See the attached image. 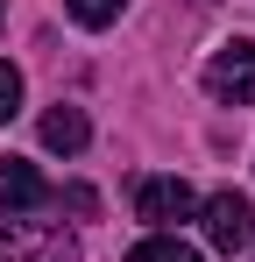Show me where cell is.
Returning <instances> with one entry per match:
<instances>
[{
  "label": "cell",
  "instance_id": "8fae6325",
  "mask_svg": "<svg viewBox=\"0 0 255 262\" xmlns=\"http://www.w3.org/2000/svg\"><path fill=\"white\" fill-rule=\"evenodd\" d=\"M0 14H7V0H0Z\"/></svg>",
  "mask_w": 255,
  "mask_h": 262
},
{
  "label": "cell",
  "instance_id": "6da1fadb",
  "mask_svg": "<svg viewBox=\"0 0 255 262\" xmlns=\"http://www.w3.org/2000/svg\"><path fill=\"white\" fill-rule=\"evenodd\" d=\"M199 220H206V241L220 248V255H248L255 248V206H248V191H213L206 206H199Z\"/></svg>",
  "mask_w": 255,
  "mask_h": 262
},
{
  "label": "cell",
  "instance_id": "52a82bcc",
  "mask_svg": "<svg viewBox=\"0 0 255 262\" xmlns=\"http://www.w3.org/2000/svg\"><path fill=\"white\" fill-rule=\"evenodd\" d=\"M128 262H199V248H192V241H177V234H149V241H135V248H128Z\"/></svg>",
  "mask_w": 255,
  "mask_h": 262
},
{
  "label": "cell",
  "instance_id": "7a4b0ae2",
  "mask_svg": "<svg viewBox=\"0 0 255 262\" xmlns=\"http://www.w3.org/2000/svg\"><path fill=\"white\" fill-rule=\"evenodd\" d=\"M206 92L220 106H255V43H227L206 64Z\"/></svg>",
  "mask_w": 255,
  "mask_h": 262
},
{
  "label": "cell",
  "instance_id": "ba28073f",
  "mask_svg": "<svg viewBox=\"0 0 255 262\" xmlns=\"http://www.w3.org/2000/svg\"><path fill=\"white\" fill-rule=\"evenodd\" d=\"M128 0H64V14L78 21V29H107V21H121Z\"/></svg>",
  "mask_w": 255,
  "mask_h": 262
},
{
  "label": "cell",
  "instance_id": "3957f363",
  "mask_svg": "<svg viewBox=\"0 0 255 262\" xmlns=\"http://www.w3.org/2000/svg\"><path fill=\"white\" fill-rule=\"evenodd\" d=\"M192 213H199V199H192L184 177H142L135 184V220H149L156 234H170L177 220H192Z\"/></svg>",
  "mask_w": 255,
  "mask_h": 262
},
{
  "label": "cell",
  "instance_id": "30bf717a",
  "mask_svg": "<svg viewBox=\"0 0 255 262\" xmlns=\"http://www.w3.org/2000/svg\"><path fill=\"white\" fill-rule=\"evenodd\" d=\"M50 199H64L71 213H99V191H92V184H64V191H50Z\"/></svg>",
  "mask_w": 255,
  "mask_h": 262
},
{
  "label": "cell",
  "instance_id": "8992f818",
  "mask_svg": "<svg viewBox=\"0 0 255 262\" xmlns=\"http://www.w3.org/2000/svg\"><path fill=\"white\" fill-rule=\"evenodd\" d=\"M85 142H92V128H85V114H78V106H50V114H42V149L78 156Z\"/></svg>",
  "mask_w": 255,
  "mask_h": 262
},
{
  "label": "cell",
  "instance_id": "5b68a950",
  "mask_svg": "<svg viewBox=\"0 0 255 262\" xmlns=\"http://www.w3.org/2000/svg\"><path fill=\"white\" fill-rule=\"evenodd\" d=\"M0 206H7V213H36V206H50V184H42L36 163L0 156Z\"/></svg>",
  "mask_w": 255,
  "mask_h": 262
},
{
  "label": "cell",
  "instance_id": "277c9868",
  "mask_svg": "<svg viewBox=\"0 0 255 262\" xmlns=\"http://www.w3.org/2000/svg\"><path fill=\"white\" fill-rule=\"evenodd\" d=\"M0 262H78L64 234H36V227H0Z\"/></svg>",
  "mask_w": 255,
  "mask_h": 262
},
{
  "label": "cell",
  "instance_id": "9c48e42d",
  "mask_svg": "<svg viewBox=\"0 0 255 262\" xmlns=\"http://www.w3.org/2000/svg\"><path fill=\"white\" fill-rule=\"evenodd\" d=\"M14 106H22V71L0 64V121H14Z\"/></svg>",
  "mask_w": 255,
  "mask_h": 262
}]
</instances>
